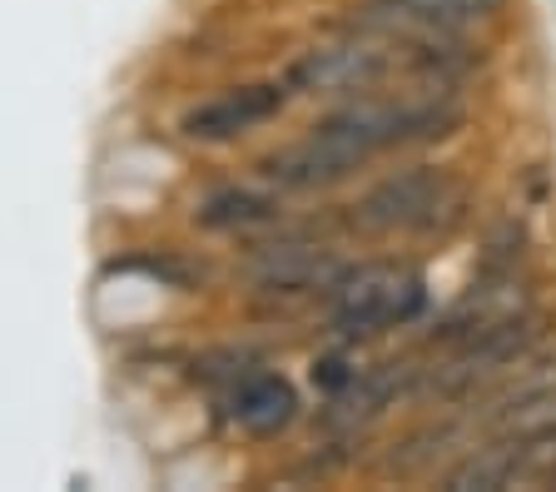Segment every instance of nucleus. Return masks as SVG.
<instances>
[{"instance_id": "obj_1", "label": "nucleus", "mask_w": 556, "mask_h": 492, "mask_svg": "<svg viewBox=\"0 0 556 492\" xmlns=\"http://www.w3.org/2000/svg\"><path fill=\"white\" fill-rule=\"evenodd\" d=\"M428 289L413 269L397 264H358L343 269V279L333 283V324L338 333L358 339V333H378V328L407 324L422 308Z\"/></svg>"}, {"instance_id": "obj_2", "label": "nucleus", "mask_w": 556, "mask_h": 492, "mask_svg": "<svg viewBox=\"0 0 556 492\" xmlns=\"http://www.w3.org/2000/svg\"><path fill=\"white\" fill-rule=\"evenodd\" d=\"M452 210V179L442 169H403V175L372 185L353 210V224L372 235L393 229H438V214Z\"/></svg>"}, {"instance_id": "obj_3", "label": "nucleus", "mask_w": 556, "mask_h": 492, "mask_svg": "<svg viewBox=\"0 0 556 492\" xmlns=\"http://www.w3.org/2000/svg\"><path fill=\"white\" fill-rule=\"evenodd\" d=\"M393 71V55L372 40L353 36V40H333L318 46L289 71V90H308V94H333V90H372L382 75Z\"/></svg>"}, {"instance_id": "obj_4", "label": "nucleus", "mask_w": 556, "mask_h": 492, "mask_svg": "<svg viewBox=\"0 0 556 492\" xmlns=\"http://www.w3.org/2000/svg\"><path fill=\"white\" fill-rule=\"evenodd\" d=\"M343 258H333L328 249L313 244H274L258 249L249 264V283L258 293H333V283L343 279Z\"/></svg>"}, {"instance_id": "obj_5", "label": "nucleus", "mask_w": 556, "mask_h": 492, "mask_svg": "<svg viewBox=\"0 0 556 492\" xmlns=\"http://www.w3.org/2000/svg\"><path fill=\"white\" fill-rule=\"evenodd\" d=\"M283 105V85H243V90H224L204 105H194L185 115V135L189 140H233L243 129L264 125L278 115Z\"/></svg>"}, {"instance_id": "obj_6", "label": "nucleus", "mask_w": 556, "mask_h": 492, "mask_svg": "<svg viewBox=\"0 0 556 492\" xmlns=\"http://www.w3.org/2000/svg\"><path fill=\"white\" fill-rule=\"evenodd\" d=\"M229 418L243 433L274 438L299 418V393L283 374H243L229 383Z\"/></svg>"}, {"instance_id": "obj_7", "label": "nucleus", "mask_w": 556, "mask_h": 492, "mask_svg": "<svg viewBox=\"0 0 556 492\" xmlns=\"http://www.w3.org/2000/svg\"><path fill=\"white\" fill-rule=\"evenodd\" d=\"M527 472V457H521V443H502V447H477L467 463L442 478L447 492H502Z\"/></svg>"}, {"instance_id": "obj_8", "label": "nucleus", "mask_w": 556, "mask_h": 492, "mask_svg": "<svg viewBox=\"0 0 556 492\" xmlns=\"http://www.w3.org/2000/svg\"><path fill=\"white\" fill-rule=\"evenodd\" d=\"M492 428H497L502 443H536V438L556 433V378H546L542 388L521 393L517 403L492 413Z\"/></svg>"}, {"instance_id": "obj_9", "label": "nucleus", "mask_w": 556, "mask_h": 492, "mask_svg": "<svg viewBox=\"0 0 556 492\" xmlns=\"http://www.w3.org/2000/svg\"><path fill=\"white\" fill-rule=\"evenodd\" d=\"M268 219H274V200L249 194V189H224L199 210V224H208V229H254Z\"/></svg>"}, {"instance_id": "obj_10", "label": "nucleus", "mask_w": 556, "mask_h": 492, "mask_svg": "<svg viewBox=\"0 0 556 492\" xmlns=\"http://www.w3.org/2000/svg\"><path fill=\"white\" fill-rule=\"evenodd\" d=\"M313 383H324L328 393H343V388L353 383V374H348L338 358H324V364H313Z\"/></svg>"}]
</instances>
